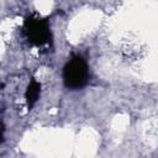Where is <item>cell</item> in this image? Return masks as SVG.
I'll return each instance as SVG.
<instances>
[{"label":"cell","mask_w":158,"mask_h":158,"mask_svg":"<svg viewBox=\"0 0 158 158\" xmlns=\"http://www.w3.org/2000/svg\"><path fill=\"white\" fill-rule=\"evenodd\" d=\"M23 32L26 33L28 41L35 46H43L51 41L48 21L36 15H31L25 19Z\"/></svg>","instance_id":"obj_2"},{"label":"cell","mask_w":158,"mask_h":158,"mask_svg":"<svg viewBox=\"0 0 158 158\" xmlns=\"http://www.w3.org/2000/svg\"><path fill=\"white\" fill-rule=\"evenodd\" d=\"M88 64L81 57L74 56L72 59L67 62V64L63 68V81L67 88L80 89L88 83Z\"/></svg>","instance_id":"obj_1"},{"label":"cell","mask_w":158,"mask_h":158,"mask_svg":"<svg viewBox=\"0 0 158 158\" xmlns=\"http://www.w3.org/2000/svg\"><path fill=\"white\" fill-rule=\"evenodd\" d=\"M40 93H41V84L36 80H31L30 84L27 85L26 94H25L28 107H32L35 105V102L37 101V99L40 96Z\"/></svg>","instance_id":"obj_3"}]
</instances>
